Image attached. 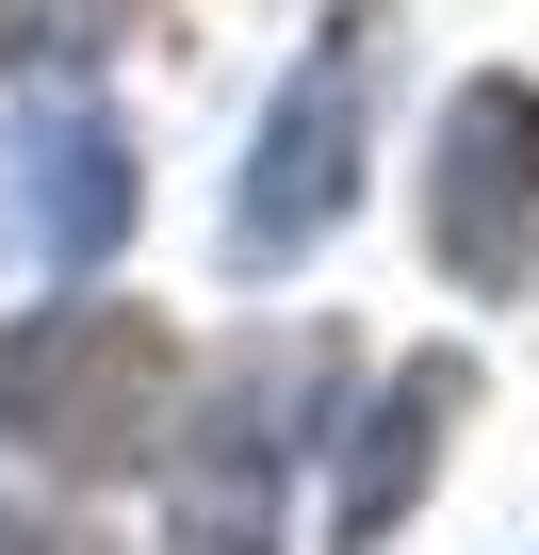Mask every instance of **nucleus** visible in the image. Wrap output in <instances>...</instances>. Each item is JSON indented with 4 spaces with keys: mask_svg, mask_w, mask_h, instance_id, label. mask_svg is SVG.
<instances>
[{
    "mask_svg": "<svg viewBox=\"0 0 539 555\" xmlns=\"http://www.w3.org/2000/svg\"><path fill=\"white\" fill-rule=\"evenodd\" d=\"M425 229H441L458 295H523V278H539V82H458Z\"/></svg>",
    "mask_w": 539,
    "mask_h": 555,
    "instance_id": "obj_2",
    "label": "nucleus"
},
{
    "mask_svg": "<svg viewBox=\"0 0 539 555\" xmlns=\"http://www.w3.org/2000/svg\"><path fill=\"white\" fill-rule=\"evenodd\" d=\"M360 50H376V17H328V50L295 66L279 131H261V164H245V212H229L245 261H311L344 229V196H360Z\"/></svg>",
    "mask_w": 539,
    "mask_h": 555,
    "instance_id": "obj_3",
    "label": "nucleus"
},
{
    "mask_svg": "<svg viewBox=\"0 0 539 555\" xmlns=\"http://www.w3.org/2000/svg\"><path fill=\"white\" fill-rule=\"evenodd\" d=\"M164 392H180V344L147 311H34L0 344V441L50 474H131L164 441Z\"/></svg>",
    "mask_w": 539,
    "mask_h": 555,
    "instance_id": "obj_1",
    "label": "nucleus"
},
{
    "mask_svg": "<svg viewBox=\"0 0 539 555\" xmlns=\"http://www.w3.org/2000/svg\"><path fill=\"white\" fill-rule=\"evenodd\" d=\"M17 180H34L17 212H34V245H50V261H99V245L131 229V147H115L82 99H50V115L17 131Z\"/></svg>",
    "mask_w": 539,
    "mask_h": 555,
    "instance_id": "obj_4",
    "label": "nucleus"
},
{
    "mask_svg": "<svg viewBox=\"0 0 539 555\" xmlns=\"http://www.w3.org/2000/svg\"><path fill=\"white\" fill-rule=\"evenodd\" d=\"M458 409H474V360H409V376H393V409H376L360 457H344V522H328L344 555H376V539L409 522V490H425V457H441Z\"/></svg>",
    "mask_w": 539,
    "mask_h": 555,
    "instance_id": "obj_5",
    "label": "nucleus"
},
{
    "mask_svg": "<svg viewBox=\"0 0 539 555\" xmlns=\"http://www.w3.org/2000/svg\"><path fill=\"white\" fill-rule=\"evenodd\" d=\"M0 50H17V0H0Z\"/></svg>",
    "mask_w": 539,
    "mask_h": 555,
    "instance_id": "obj_8",
    "label": "nucleus"
},
{
    "mask_svg": "<svg viewBox=\"0 0 539 555\" xmlns=\"http://www.w3.org/2000/svg\"><path fill=\"white\" fill-rule=\"evenodd\" d=\"M180 555H279V409L229 392L213 457L180 474Z\"/></svg>",
    "mask_w": 539,
    "mask_h": 555,
    "instance_id": "obj_6",
    "label": "nucleus"
},
{
    "mask_svg": "<svg viewBox=\"0 0 539 555\" xmlns=\"http://www.w3.org/2000/svg\"><path fill=\"white\" fill-rule=\"evenodd\" d=\"M0 555H99L82 522H0Z\"/></svg>",
    "mask_w": 539,
    "mask_h": 555,
    "instance_id": "obj_7",
    "label": "nucleus"
}]
</instances>
